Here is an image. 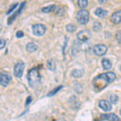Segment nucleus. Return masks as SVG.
<instances>
[{
  "label": "nucleus",
  "mask_w": 121,
  "mask_h": 121,
  "mask_svg": "<svg viewBox=\"0 0 121 121\" xmlns=\"http://www.w3.org/2000/svg\"><path fill=\"white\" fill-rule=\"evenodd\" d=\"M116 78V74L112 72H107L97 76L93 81L94 88L96 91H100L101 90L104 89L108 84L112 82Z\"/></svg>",
  "instance_id": "obj_1"
},
{
  "label": "nucleus",
  "mask_w": 121,
  "mask_h": 121,
  "mask_svg": "<svg viewBox=\"0 0 121 121\" xmlns=\"http://www.w3.org/2000/svg\"><path fill=\"white\" fill-rule=\"evenodd\" d=\"M28 84L32 88H36L41 82V76L37 68H33L28 73Z\"/></svg>",
  "instance_id": "obj_2"
},
{
  "label": "nucleus",
  "mask_w": 121,
  "mask_h": 121,
  "mask_svg": "<svg viewBox=\"0 0 121 121\" xmlns=\"http://www.w3.org/2000/svg\"><path fill=\"white\" fill-rule=\"evenodd\" d=\"M90 19V14L89 11L86 10H81L77 14V20L80 24L86 25L89 22Z\"/></svg>",
  "instance_id": "obj_3"
},
{
  "label": "nucleus",
  "mask_w": 121,
  "mask_h": 121,
  "mask_svg": "<svg viewBox=\"0 0 121 121\" xmlns=\"http://www.w3.org/2000/svg\"><path fill=\"white\" fill-rule=\"evenodd\" d=\"M46 28L44 25L40 24V23H36L32 26V32L35 36H41L45 33Z\"/></svg>",
  "instance_id": "obj_4"
},
{
  "label": "nucleus",
  "mask_w": 121,
  "mask_h": 121,
  "mask_svg": "<svg viewBox=\"0 0 121 121\" xmlns=\"http://www.w3.org/2000/svg\"><path fill=\"white\" fill-rule=\"evenodd\" d=\"M25 65L23 61L19 60L18 63L15 65L14 68V74L16 78H21L23 76V71H24Z\"/></svg>",
  "instance_id": "obj_5"
},
{
  "label": "nucleus",
  "mask_w": 121,
  "mask_h": 121,
  "mask_svg": "<svg viewBox=\"0 0 121 121\" xmlns=\"http://www.w3.org/2000/svg\"><path fill=\"white\" fill-rule=\"evenodd\" d=\"M91 37V32L89 30H82L79 32L77 35L78 40L82 42H86Z\"/></svg>",
  "instance_id": "obj_6"
},
{
  "label": "nucleus",
  "mask_w": 121,
  "mask_h": 121,
  "mask_svg": "<svg viewBox=\"0 0 121 121\" xmlns=\"http://www.w3.org/2000/svg\"><path fill=\"white\" fill-rule=\"evenodd\" d=\"M107 51V47L105 44H97L93 48V52H95V55L100 56H103Z\"/></svg>",
  "instance_id": "obj_7"
},
{
  "label": "nucleus",
  "mask_w": 121,
  "mask_h": 121,
  "mask_svg": "<svg viewBox=\"0 0 121 121\" xmlns=\"http://www.w3.org/2000/svg\"><path fill=\"white\" fill-rule=\"evenodd\" d=\"M11 80H12V78L9 74H7V73H1L0 74V85L3 86H7Z\"/></svg>",
  "instance_id": "obj_8"
},
{
  "label": "nucleus",
  "mask_w": 121,
  "mask_h": 121,
  "mask_svg": "<svg viewBox=\"0 0 121 121\" xmlns=\"http://www.w3.org/2000/svg\"><path fill=\"white\" fill-rule=\"evenodd\" d=\"M101 120H108V121H121V120L116 116V114H103L101 116Z\"/></svg>",
  "instance_id": "obj_9"
},
{
  "label": "nucleus",
  "mask_w": 121,
  "mask_h": 121,
  "mask_svg": "<svg viewBox=\"0 0 121 121\" xmlns=\"http://www.w3.org/2000/svg\"><path fill=\"white\" fill-rule=\"evenodd\" d=\"M25 5H26V2H23V3H21V5L19 6V8L18 9V11H17L15 13H14V14L8 19V24H11V23H12V21L14 20V19H15V18H16L17 16H19V15H20V13L22 12L23 8H24Z\"/></svg>",
  "instance_id": "obj_10"
},
{
  "label": "nucleus",
  "mask_w": 121,
  "mask_h": 121,
  "mask_svg": "<svg viewBox=\"0 0 121 121\" xmlns=\"http://www.w3.org/2000/svg\"><path fill=\"white\" fill-rule=\"evenodd\" d=\"M99 106L104 112H110L112 110V105L107 100H100L99 102Z\"/></svg>",
  "instance_id": "obj_11"
},
{
  "label": "nucleus",
  "mask_w": 121,
  "mask_h": 121,
  "mask_svg": "<svg viewBox=\"0 0 121 121\" xmlns=\"http://www.w3.org/2000/svg\"><path fill=\"white\" fill-rule=\"evenodd\" d=\"M111 19L114 23L116 24H119V23H121V11H118L116 12L113 13L112 17H111Z\"/></svg>",
  "instance_id": "obj_12"
},
{
  "label": "nucleus",
  "mask_w": 121,
  "mask_h": 121,
  "mask_svg": "<svg viewBox=\"0 0 121 121\" xmlns=\"http://www.w3.org/2000/svg\"><path fill=\"white\" fill-rule=\"evenodd\" d=\"M95 14L98 17H99V18H105L107 15V11L106 10L102 9V8H97L95 10Z\"/></svg>",
  "instance_id": "obj_13"
},
{
  "label": "nucleus",
  "mask_w": 121,
  "mask_h": 121,
  "mask_svg": "<svg viewBox=\"0 0 121 121\" xmlns=\"http://www.w3.org/2000/svg\"><path fill=\"white\" fill-rule=\"evenodd\" d=\"M38 49V46L36 45V44H34L33 42H30L28 43L26 45V50L28 52H33Z\"/></svg>",
  "instance_id": "obj_14"
},
{
  "label": "nucleus",
  "mask_w": 121,
  "mask_h": 121,
  "mask_svg": "<svg viewBox=\"0 0 121 121\" xmlns=\"http://www.w3.org/2000/svg\"><path fill=\"white\" fill-rule=\"evenodd\" d=\"M102 65L105 70H109L111 68H112V64L110 60L105 58V59H103V60H102Z\"/></svg>",
  "instance_id": "obj_15"
},
{
  "label": "nucleus",
  "mask_w": 121,
  "mask_h": 121,
  "mask_svg": "<svg viewBox=\"0 0 121 121\" xmlns=\"http://www.w3.org/2000/svg\"><path fill=\"white\" fill-rule=\"evenodd\" d=\"M56 8V5H49L48 7H43L42 8V11L44 13H49V12H52V11H55Z\"/></svg>",
  "instance_id": "obj_16"
},
{
  "label": "nucleus",
  "mask_w": 121,
  "mask_h": 121,
  "mask_svg": "<svg viewBox=\"0 0 121 121\" xmlns=\"http://www.w3.org/2000/svg\"><path fill=\"white\" fill-rule=\"evenodd\" d=\"M47 67H48V69H50L51 71H54L56 69V64H55V61L51 59V60H48V62H47Z\"/></svg>",
  "instance_id": "obj_17"
},
{
  "label": "nucleus",
  "mask_w": 121,
  "mask_h": 121,
  "mask_svg": "<svg viewBox=\"0 0 121 121\" xmlns=\"http://www.w3.org/2000/svg\"><path fill=\"white\" fill-rule=\"evenodd\" d=\"M78 4L80 8L84 9L88 5V1L87 0H78Z\"/></svg>",
  "instance_id": "obj_18"
},
{
  "label": "nucleus",
  "mask_w": 121,
  "mask_h": 121,
  "mask_svg": "<svg viewBox=\"0 0 121 121\" xmlns=\"http://www.w3.org/2000/svg\"><path fill=\"white\" fill-rule=\"evenodd\" d=\"M83 74V71L80 69H74L72 72V76L74 78H80Z\"/></svg>",
  "instance_id": "obj_19"
},
{
  "label": "nucleus",
  "mask_w": 121,
  "mask_h": 121,
  "mask_svg": "<svg viewBox=\"0 0 121 121\" xmlns=\"http://www.w3.org/2000/svg\"><path fill=\"white\" fill-rule=\"evenodd\" d=\"M76 29H77V27L73 23H69V24L66 25V31L68 32H73L76 31Z\"/></svg>",
  "instance_id": "obj_20"
},
{
  "label": "nucleus",
  "mask_w": 121,
  "mask_h": 121,
  "mask_svg": "<svg viewBox=\"0 0 121 121\" xmlns=\"http://www.w3.org/2000/svg\"><path fill=\"white\" fill-rule=\"evenodd\" d=\"M62 86H57V87H56V88H54L52 91H51L49 92V94L48 95V96H52V95H56V93L58 92V91H60V90H61L62 89Z\"/></svg>",
  "instance_id": "obj_21"
},
{
  "label": "nucleus",
  "mask_w": 121,
  "mask_h": 121,
  "mask_svg": "<svg viewBox=\"0 0 121 121\" xmlns=\"http://www.w3.org/2000/svg\"><path fill=\"white\" fill-rule=\"evenodd\" d=\"M93 28L95 31H99L101 28H102V24H101L99 22H98V21H96V22L94 23Z\"/></svg>",
  "instance_id": "obj_22"
},
{
  "label": "nucleus",
  "mask_w": 121,
  "mask_h": 121,
  "mask_svg": "<svg viewBox=\"0 0 121 121\" xmlns=\"http://www.w3.org/2000/svg\"><path fill=\"white\" fill-rule=\"evenodd\" d=\"M118 99H119L118 96H117L116 95H115V94H113V95H112L110 96V101L112 103H116L118 102Z\"/></svg>",
  "instance_id": "obj_23"
},
{
  "label": "nucleus",
  "mask_w": 121,
  "mask_h": 121,
  "mask_svg": "<svg viewBox=\"0 0 121 121\" xmlns=\"http://www.w3.org/2000/svg\"><path fill=\"white\" fill-rule=\"evenodd\" d=\"M116 38L117 40V41L119 42V44H121V30L118 31V32H116Z\"/></svg>",
  "instance_id": "obj_24"
},
{
  "label": "nucleus",
  "mask_w": 121,
  "mask_h": 121,
  "mask_svg": "<svg viewBox=\"0 0 121 121\" xmlns=\"http://www.w3.org/2000/svg\"><path fill=\"white\" fill-rule=\"evenodd\" d=\"M6 45V40L3 39H0V49L3 48Z\"/></svg>",
  "instance_id": "obj_25"
},
{
  "label": "nucleus",
  "mask_w": 121,
  "mask_h": 121,
  "mask_svg": "<svg viewBox=\"0 0 121 121\" xmlns=\"http://www.w3.org/2000/svg\"><path fill=\"white\" fill-rule=\"evenodd\" d=\"M16 7H18V3H15V4L12 5V7H10L9 11H7V14H10V13H11V11H14V9L16 8Z\"/></svg>",
  "instance_id": "obj_26"
},
{
  "label": "nucleus",
  "mask_w": 121,
  "mask_h": 121,
  "mask_svg": "<svg viewBox=\"0 0 121 121\" xmlns=\"http://www.w3.org/2000/svg\"><path fill=\"white\" fill-rule=\"evenodd\" d=\"M23 32H22V31H19V32H17V33H16V36L18 38H21V37H23Z\"/></svg>",
  "instance_id": "obj_27"
},
{
  "label": "nucleus",
  "mask_w": 121,
  "mask_h": 121,
  "mask_svg": "<svg viewBox=\"0 0 121 121\" xmlns=\"http://www.w3.org/2000/svg\"><path fill=\"white\" fill-rule=\"evenodd\" d=\"M31 102H32V97L31 96H29V97H28V99H27V101H26V106H28V105Z\"/></svg>",
  "instance_id": "obj_28"
},
{
  "label": "nucleus",
  "mask_w": 121,
  "mask_h": 121,
  "mask_svg": "<svg viewBox=\"0 0 121 121\" xmlns=\"http://www.w3.org/2000/svg\"><path fill=\"white\" fill-rule=\"evenodd\" d=\"M98 1H99V3H101V4H103V3H106L107 0H98Z\"/></svg>",
  "instance_id": "obj_29"
},
{
  "label": "nucleus",
  "mask_w": 121,
  "mask_h": 121,
  "mask_svg": "<svg viewBox=\"0 0 121 121\" xmlns=\"http://www.w3.org/2000/svg\"><path fill=\"white\" fill-rule=\"evenodd\" d=\"M120 114L121 115V109H120Z\"/></svg>",
  "instance_id": "obj_30"
},
{
  "label": "nucleus",
  "mask_w": 121,
  "mask_h": 121,
  "mask_svg": "<svg viewBox=\"0 0 121 121\" xmlns=\"http://www.w3.org/2000/svg\"><path fill=\"white\" fill-rule=\"evenodd\" d=\"M120 69H121V67H120Z\"/></svg>",
  "instance_id": "obj_31"
}]
</instances>
